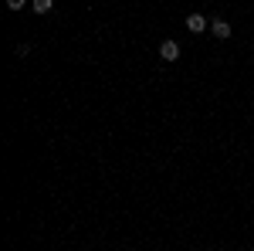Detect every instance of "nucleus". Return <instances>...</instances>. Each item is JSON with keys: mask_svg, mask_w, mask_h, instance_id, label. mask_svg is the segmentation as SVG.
I'll return each instance as SVG.
<instances>
[{"mask_svg": "<svg viewBox=\"0 0 254 251\" xmlns=\"http://www.w3.org/2000/svg\"><path fill=\"white\" fill-rule=\"evenodd\" d=\"M210 31H214V34H217L220 41H224V38H231V24H227L224 17H214V20H210Z\"/></svg>", "mask_w": 254, "mask_h": 251, "instance_id": "3", "label": "nucleus"}, {"mask_svg": "<svg viewBox=\"0 0 254 251\" xmlns=\"http://www.w3.org/2000/svg\"><path fill=\"white\" fill-rule=\"evenodd\" d=\"M159 58L163 61H176L180 58V44H176V41H163V44H159Z\"/></svg>", "mask_w": 254, "mask_h": 251, "instance_id": "1", "label": "nucleus"}, {"mask_svg": "<svg viewBox=\"0 0 254 251\" xmlns=\"http://www.w3.org/2000/svg\"><path fill=\"white\" fill-rule=\"evenodd\" d=\"M24 3H27V0H7V7H10V10H24Z\"/></svg>", "mask_w": 254, "mask_h": 251, "instance_id": "5", "label": "nucleus"}, {"mask_svg": "<svg viewBox=\"0 0 254 251\" xmlns=\"http://www.w3.org/2000/svg\"><path fill=\"white\" fill-rule=\"evenodd\" d=\"M207 24H210V20L203 17V14H190V17H187V27H190L193 34H203V31H207Z\"/></svg>", "mask_w": 254, "mask_h": 251, "instance_id": "2", "label": "nucleus"}, {"mask_svg": "<svg viewBox=\"0 0 254 251\" xmlns=\"http://www.w3.org/2000/svg\"><path fill=\"white\" fill-rule=\"evenodd\" d=\"M31 7H34V14H51L55 10V0H31Z\"/></svg>", "mask_w": 254, "mask_h": 251, "instance_id": "4", "label": "nucleus"}]
</instances>
